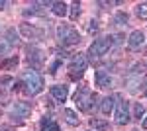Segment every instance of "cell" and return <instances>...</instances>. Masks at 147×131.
I'll return each instance as SVG.
<instances>
[{
  "label": "cell",
  "mask_w": 147,
  "mask_h": 131,
  "mask_svg": "<svg viewBox=\"0 0 147 131\" xmlns=\"http://www.w3.org/2000/svg\"><path fill=\"white\" fill-rule=\"evenodd\" d=\"M22 80H24V90L28 92V94H39L41 90H43V78L39 77V73L37 71H26L22 75Z\"/></svg>",
  "instance_id": "cell-1"
},
{
  "label": "cell",
  "mask_w": 147,
  "mask_h": 131,
  "mask_svg": "<svg viewBox=\"0 0 147 131\" xmlns=\"http://www.w3.org/2000/svg\"><path fill=\"white\" fill-rule=\"evenodd\" d=\"M57 39H59V43L65 45V47H71V45L80 43L79 32H77L73 26H67V24H63V26L57 28Z\"/></svg>",
  "instance_id": "cell-2"
},
{
  "label": "cell",
  "mask_w": 147,
  "mask_h": 131,
  "mask_svg": "<svg viewBox=\"0 0 147 131\" xmlns=\"http://www.w3.org/2000/svg\"><path fill=\"white\" fill-rule=\"evenodd\" d=\"M114 100H116V106H114V118H116V123H118V125H125L127 121L131 120L129 102H125V100L122 98V94H116Z\"/></svg>",
  "instance_id": "cell-3"
},
{
  "label": "cell",
  "mask_w": 147,
  "mask_h": 131,
  "mask_svg": "<svg viewBox=\"0 0 147 131\" xmlns=\"http://www.w3.org/2000/svg\"><path fill=\"white\" fill-rule=\"evenodd\" d=\"M75 104L82 112H92L94 106H96V94L92 90H88V88H82L80 92H77V96H75Z\"/></svg>",
  "instance_id": "cell-4"
},
{
  "label": "cell",
  "mask_w": 147,
  "mask_h": 131,
  "mask_svg": "<svg viewBox=\"0 0 147 131\" xmlns=\"http://www.w3.org/2000/svg\"><path fill=\"white\" fill-rule=\"evenodd\" d=\"M110 47L112 45V35H108V37H100V39H94V43L88 47V55H90L92 59H100L102 55H106L110 51Z\"/></svg>",
  "instance_id": "cell-5"
},
{
  "label": "cell",
  "mask_w": 147,
  "mask_h": 131,
  "mask_svg": "<svg viewBox=\"0 0 147 131\" xmlns=\"http://www.w3.org/2000/svg\"><path fill=\"white\" fill-rule=\"evenodd\" d=\"M20 33L26 39H41L43 37V32L35 26H30V24H20Z\"/></svg>",
  "instance_id": "cell-6"
},
{
  "label": "cell",
  "mask_w": 147,
  "mask_h": 131,
  "mask_svg": "<svg viewBox=\"0 0 147 131\" xmlns=\"http://www.w3.org/2000/svg\"><path fill=\"white\" fill-rule=\"evenodd\" d=\"M86 65H88L86 57L82 53H79V55L73 57V61H71V65H69V71H71V73H84V71H86Z\"/></svg>",
  "instance_id": "cell-7"
},
{
  "label": "cell",
  "mask_w": 147,
  "mask_h": 131,
  "mask_svg": "<svg viewBox=\"0 0 147 131\" xmlns=\"http://www.w3.org/2000/svg\"><path fill=\"white\" fill-rule=\"evenodd\" d=\"M10 112H12L14 118H28V116L32 114V106H30L28 102H16L10 108Z\"/></svg>",
  "instance_id": "cell-8"
},
{
  "label": "cell",
  "mask_w": 147,
  "mask_h": 131,
  "mask_svg": "<svg viewBox=\"0 0 147 131\" xmlns=\"http://www.w3.org/2000/svg\"><path fill=\"white\" fill-rule=\"evenodd\" d=\"M94 82H96V86H98V88H104V90H106V88L112 86V77H110L106 71H102V69H100V71L94 73Z\"/></svg>",
  "instance_id": "cell-9"
},
{
  "label": "cell",
  "mask_w": 147,
  "mask_h": 131,
  "mask_svg": "<svg viewBox=\"0 0 147 131\" xmlns=\"http://www.w3.org/2000/svg\"><path fill=\"white\" fill-rule=\"evenodd\" d=\"M143 43H145V35H143V32H139V30L131 32L129 39H127V45H129V49H131V51H136V49H139V47H141Z\"/></svg>",
  "instance_id": "cell-10"
},
{
  "label": "cell",
  "mask_w": 147,
  "mask_h": 131,
  "mask_svg": "<svg viewBox=\"0 0 147 131\" xmlns=\"http://www.w3.org/2000/svg\"><path fill=\"white\" fill-rule=\"evenodd\" d=\"M51 96L57 102H65L69 98V88L63 86V84H55V86H51Z\"/></svg>",
  "instance_id": "cell-11"
},
{
  "label": "cell",
  "mask_w": 147,
  "mask_h": 131,
  "mask_svg": "<svg viewBox=\"0 0 147 131\" xmlns=\"http://www.w3.org/2000/svg\"><path fill=\"white\" fill-rule=\"evenodd\" d=\"M114 106H116L114 96H106V98L102 100V104H100V112H102V114H106V116H110V114L114 112Z\"/></svg>",
  "instance_id": "cell-12"
},
{
  "label": "cell",
  "mask_w": 147,
  "mask_h": 131,
  "mask_svg": "<svg viewBox=\"0 0 147 131\" xmlns=\"http://www.w3.org/2000/svg\"><path fill=\"white\" fill-rule=\"evenodd\" d=\"M49 6H51V12H53L55 16H61V18L67 16V12H69V6L65 2H51Z\"/></svg>",
  "instance_id": "cell-13"
},
{
  "label": "cell",
  "mask_w": 147,
  "mask_h": 131,
  "mask_svg": "<svg viewBox=\"0 0 147 131\" xmlns=\"http://www.w3.org/2000/svg\"><path fill=\"white\" fill-rule=\"evenodd\" d=\"M39 125H41V131H61V129H59V125L53 121V118H49V116L43 118Z\"/></svg>",
  "instance_id": "cell-14"
},
{
  "label": "cell",
  "mask_w": 147,
  "mask_h": 131,
  "mask_svg": "<svg viewBox=\"0 0 147 131\" xmlns=\"http://www.w3.org/2000/svg\"><path fill=\"white\" fill-rule=\"evenodd\" d=\"M90 125L98 131H108L110 129V123L106 120H100V118H90Z\"/></svg>",
  "instance_id": "cell-15"
},
{
  "label": "cell",
  "mask_w": 147,
  "mask_h": 131,
  "mask_svg": "<svg viewBox=\"0 0 147 131\" xmlns=\"http://www.w3.org/2000/svg\"><path fill=\"white\" fill-rule=\"evenodd\" d=\"M28 57H30V61H34L35 65L43 63V51L41 49H30L28 51Z\"/></svg>",
  "instance_id": "cell-16"
},
{
  "label": "cell",
  "mask_w": 147,
  "mask_h": 131,
  "mask_svg": "<svg viewBox=\"0 0 147 131\" xmlns=\"http://www.w3.org/2000/svg\"><path fill=\"white\" fill-rule=\"evenodd\" d=\"M63 116H65V120L71 123V125H79V116L73 112V110H63Z\"/></svg>",
  "instance_id": "cell-17"
},
{
  "label": "cell",
  "mask_w": 147,
  "mask_h": 131,
  "mask_svg": "<svg viewBox=\"0 0 147 131\" xmlns=\"http://www.w3.org/2000/svg\"><path fill=\"white\" fill-rule=\"evenodd\" d=\"M136 16L139 20H147V2H139L136 6Z\"/></svg>",
  "instance_id": "cell-18"
},
{
  "label": "cell",
  "mask_w": 147,
  "mask_h": 131,
  "mask_svg": "<svg viewBox=\"0 0 147 131\" xmlns=\"http://www.w3.org/2000/svg\"><path fill=\"white\" fill-rule=\"evenodd\" d=\"M18 65V57H10V59H6V61H0V69L2 71H6V69H12V67Z\"/></svg>",
  "instance_id": "cell-19"
},
{
  "label": "cell",
  "mask_w": 147,
  "mask_h": 131,
  "mask_svg": "<svg viewBox=\"0 0 147 131\" xmlns=\"http://www.w3.org/2000/svg\"><path fill=\"white\" fill-rule=\"evenodd\" d=\"M114 24H118V26L127 24V14H125V12H118V14L114 16Z\"/></svg>",
  "instance_id": "cell-20"
},
{
  "label": "cell",
  "mask_w": 147,
  "mask_h": 131,
  "mask_svg": "<svg viewBox=\"0 0 147 131\" xmlns=\"http://www.w3.org/2000/svg\"><path fill=\"white\" fill-rule=\"evenodd\" d=\"M69 8H71V12H69V14H71V20H77V18L80 16V4H79V2H75V4L69 6Z\"/></svg>",
  "instance_id": "cell-21"
},
{
  "label": "cell",
  "mask_w": 147,
  "mask_h": 131,
  "mask_svg": "<svg viewBox=\"0 0 147 131\" xmlns=\"http://www.w3.org/2000/svg\"><path fill=\"white\" fill-rule=\"evenodd\" d=\"M134 114H136L137 120H141V116L145 114V108H143V104H139V102H137V104H136V110H134Z\"/></svg>",
  "instance_id": "cell-22"
},
{
  "label": "cell",
  "mask_w": 147,
  "mask_h": 131,
  "mask_svg": "<svg viewBox=\"0 0 147 131\" xmlns=\"http://www.w3.org/2000/svg\"><path fill=\"white\" fill-rule=\"evenodd\" d=\"M6 39H8V45H14L16 43V41H18V39H16V33H14V30H8V32H6Z\"/></svg>",
  "instance_id": "cell-23"
},
{
  "label": "cell",
  "mask_w": 147,
  "mask_h": 131,
  "mask_svg": "<svg viewBox=\"0 0 147 131\" xmlns=\"http://www.w3.org/2000/svg\"><path fill=\"white\" fill-rule=\"evenodd\" d=\"M137 84H141V78H127V86H129V90L131 92H136V88H137Z\"/></svg>",
  "instance_id": "cell-24"
},
{
  "label": "cell",
  "mask_w": 147,
  "mask_h": 131,
  "mask_svg": "<svg viewBox=\"0 0 147 131\" xmlns=\"http://www.w3.org/2000/svg\"><path fill=\"white\" fill-rule=\"evenodd\" d=\"M98 30H100L98 22H96V20H90V24H88V32H90V33H96Z\"/></svg>",
  "instance_id": "cell-25"
},
{
  "label": "cell",
  "mask_w": 147,
  "mask_h": 131,
  "mask_svg": "<svg viewBox=\"0 0 147 131\" xmlns=\"http://www.w3.org/2000/svg\"><path fill=\"white\" fill-rule=\"evenodd\" d=\"M143 71H145V65H143V63H137V65L134 67V71H131V73H143Z\"/></svg>",
  "instance_id": "cell-26"
},
{
  "label": "cell",
  "mask_w": 147,
  "mask_h": 131,
  "mask_svg": "<svg viewBox=\"0 0 147 131\" xmlns=\"http://www.w3.org/2000/svg\"><path fill=\"white\" fill-rule=\"evenodd\" d=\"M59 65H61V63H59V61H55L53 65L49 67V73H51V75H55V73H57V69H59Z\"/></svg>",
  "instance_id": "cell-27"
},
{
  "label": "cell",
  "mask_w": 147,
  "mask_h": 131,
  "mask_svg": "<svg viewBox=\"0 0 147 131\" xmlns=\"http://www.w3.org/2000/svg\"><path fill=\"white\" fill-rule=\"evenodd\" d=\"M12 82H14V78H12V77H4L2 80H0V84H12Z\"/></svg>",
  "instance_id": "cell-28"
},
{
  "label": "cell",
  "mask_w": 147,
  "mask_h": 131,
  "mask_svg": "<svg viewBox=\"0 0 147 131\" xmlns=\"http://www.w3.org/2000/svg\"><path fill=\"white\" fill-rule=\"evenodd\" d=\"M141 129H147V114H145V118H143V121H141Z\"/></svg>",
  "instance_id": "cell-29"
},
{
  "label": "cell",
  "mask_w": 147,
  "mask_h": 131,
  "mask_svg": "<svg viewBox=\"0 0 147 131\" xmlns=\"http://www.w3.org/2000/svg\"><path fill=\"white\" fill-rule=\"evenodd\" d=\"M4 8H6V2H4V0H0V10H4Z\"/></svg>",
  "instance_id": "cell-30"
}]
</instances>
